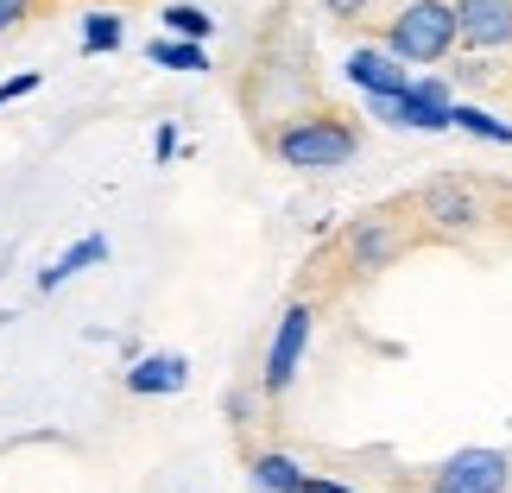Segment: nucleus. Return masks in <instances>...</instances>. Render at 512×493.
I'll return each instance as SVG.
<instances>
[{"label":"nucleus","instance_id":"f257e3e1","mask_svg":"<svg viewBox=\"0 0 512 493\" xmlns=\"http://www.w3.org/2000/svg\"><path fill=\"white\" fill-rule=\"evenodd\" d=\"M272 152L298 171H336L361 152V127L342 121V114H329V108H310V114H291V121L272 133Z\"/></svg>","mask_w":512,"mask_h":493},{"label":"nucleus","instance_id":"f03ea898","mask_svg":"<svg viewBox=\"0 0 512 493\" xmlns=\"http://www.w3.org/2000/svg\"><path fill=\"white\" fill-rule=\"evenodd\" d=\"M456 45V0H405L386 19V57H399V64H443Z\"/></svg>","mask_w":512,"mask_h":493},{"label":"nucleus","instance_id":"7ed1b4c3","mask_svg":"<svg viewBox=\"0 0 512 493\" xmlns=\"http://www.w3.org/2000/svg\"><path fill=\"white\" fill-rule=\"evenodd\" d=\"M424 493H512V456L506 449H456L430 468Z\"/></svg>","mask_w":512,"mask_h":493},{"label":"nucleus","instance_id":"20e7f679","mask_svg":"<svg viewBox=\"0 0 512 493\" xmlns=\"http://www.w3.org/2000/svg\"><path fill=\"white\" fill-rule=\"evenodd\" d=\"M304 348H310V304H291L285 317H279V329H272V348H266V367H260L266 399H279V392L298 380Z\"/></svg>","mask_w":512,"mask_h":493},{"label":"nucleus","instance_id":"39448f33","mask_svg":"<svg viewBox=\"0 0 512 493\" xmlns=\"http://www.w3.org/2000/svg\"><path fill=\"white\" fill-rule=\"evenodd\" d=\"M405 247H411V241H405V228L392 222V215H361V222L348 228V272H354V279L386 272Z\"/></svg>","mask_w":512,"mask_h":493},{"label":"nucleus","instance_id":"423d86ee","mask_svg":"<svg viewBox=\"0 0 512 493\" xmlns=\"http://www.w3.org/2000/svg\"><path fill=\"white\" fill-rule=\"evenodd\" d=\"M456 32L475 51H506L512 45V0H456Z\"/></svg>","mask_w":512,"mask_h":493},{"label":"nucleus","instance_id":"0eeeda50","mask_svg":"<svg viewBox=\"0 0 512 493\" xmlns=\"http://www.w3.org/2000/svg\"><path fill=\"white\" fill-rule=\"evenodd\" d=\"M367 108L392 127H418V133H449V108L443 102H424L418 89L411 95H367Z\"/></svg>","mask_w":512,"mask_h":493},{"label":"nucleus","instance_id":"6e6552de","mask_svg":"<svg viewBox=\"0 0 512 493\" xmlns=\"http://www.w3.org/2000/svg\"><path fill=\"white\" fill-rule=\"evenodd\" d=\"M190 386V361L184 354H146L127 367V392L133 399H159V392H184Z\"/></svg>","mask_w":512,"mask_h":493},{"label":"nucleus","instance_id":"1a4fd4ad","mask_svg":"<svg viewBox=\"0 0 512 493\" xmlns=\"http://www.w3.org/2000/svg\"><path fill=\"white\" fill-rule=\"evenodd\" d=\"M348 83L367 89V95H411V76L399 70V57H386V51H354L348 57Z\"/></svg>","mask_w":512,"mask_h":493},{"label":"nucleus","instance_id":"9d476101","mask_svg":"<svg viewBox=\"0 0 512 493\" xmlns=\"http://www.w3.org/2000/svg\"><path fill=\"white\" fill-rule=\"evenodd\" d=\"M418 209L430 215V222H443V228H475L481 222V196L462 190V184H430L418 196Z\"/></svg>","mask_w":512,"mask_h":493},{"label":"nucleus","instance_id":"9b49d317","mask_svg":"<svg viewBox=\"0 0 512 493\" xmlns=\"http://www.w3.org/2000/svg\"><path fill=\"white\" fill-rule=\"evenodd\" d=\"M247 475H253V487H260V493H304V481H310L291 456H279V449L253 456V462H247Z\"/></svg>","mask_w":512,"mask_h":493},{"label":"nucleus","instance_id":"f8f14e48","mask_svg":"<svg viewBox=\"0 0 512 493\" xmlns=\"http://www.w3.org/2000/svg\"><path fill=\"white\" fill-rule=\"evenodd\" d=\"M102 260H108V241H102V234H89V241H76L64 260H51L45 272H38V291H57L64 279H76L83 266H102Z\"/></svg>","mask_w":512,"mask_h":493},{"label":"nucleus","instance_id":"ddd939ff","mask_svg":"<svg viewBox=\"0 0 512 493\" xmlns=\"http://www.w3.org/2000/svg\"><path fill=\"white\" fill-rule=\"evenodd\" d=\"M449 127H462V133H475V140H494V146H512V127L506 121H494L487 108H449Z\"/></svg>","mask_w":512,"mask_h":493},{"label":"nucleus","instance_id":"4468645a","mask_svg":"<svg viewBox=\"0 0 512 493\" xmlns=\"http://www.w3.org/2000/svg\"><path fill=\"white\" fill-rule=\"evenodd\" d=\"M146 57H152V64H165V70H209L203 45H184V38H152Z\"/></svg>","mask_w":512,"mask_h":493},{"label":"nucleus","instance_id":"2eb2a0df","mask_svg":"<svg viewBox=\"0 0 512 493\" xmlns=\"http://www.w3.org/2000/svg\"><path fill=\"white\" fill-rule=\"evenodd\" d=\"M165 26L184 38V45H203V38L215 32V19H209L203 7H165Z\"/></svg>","mask_w":512,"mask_h":493},{"label":"nucleus","instance_id":"dca6fc26","mask_svg":"<svg viewBox=\"0 0 512 493\" xmlns=\"http://www.w3.org/2000/svg\"><path fill=\"white\" fill-rule=\"evenodd\" d=\"M121 45V19L114 13H89L83 19V51H114Z\"/></svg>","mask_w":512,"mask_h":493},{"label":"nucleus","instance_id":"f3484780","mask_svg":"<svg viewBox=\"0 0 512 493\" xmlns=\"http://www.w3.org/2000/svg\"><path fill=\"white\" fill-rule=\"evenodd\" d=\"M32 89H38V70H19L13 83H0V108H7V102H19V95H32Z\"/></svg>","mask_w":512,"mask_h":493},{"label":"nucleus","instance_id":"a211bd4d","mask_svg":"<svg viewBox=\"0 0 512 493\" xmlns=\"http://www.w3.org/2000/svg\"><path fill=\"white\" fill-rule=\"evenodd\" d=\"M26 13H32V0H0V32H13Z\"/></svg>","mask_w":512,"mask_h":493},{"label":"nucleus","instance_id":"6ab92c4d","mask_svg":"<svg viewBox=\"0 0 512 493\" xmlns=\"http://www.w3.org/2000/svg\"><path fill=\"white\" fill-rule=\"evenodd\" d=\"M323 7L336 13V19H348V26H354V19H367V0H323Z\"/></svg>","mask_w":512,"mask_h":493},{"label":"nucleus","instance_id":"aec40b11","mask_svg":"<svg viewBox=\"0 0 512 493\" xmlns=\"http://www.w3.org/2000/svg\"><path fill=\"white\" fill-rule=\"evenodd\" d=\"M304 493H354V487H348V481H336V475H310V481H304Z\"/></svg>","mask_w":512,"mask_h":493},{"label":"nucleus","instance_id":"412c9836","mask_svg":"<svg viewBox=\"0 0 512 493\" xmlns=\"http://www.w3.org/2000/svg\"><path fill=\"white\" fill-rule=\"evenodd\" d=\"M152 152H159V159H171V152H177V133H171V127H159V140H152Z\"/></svg>","mask_w":512,"mask_h":493}]
</instances>
